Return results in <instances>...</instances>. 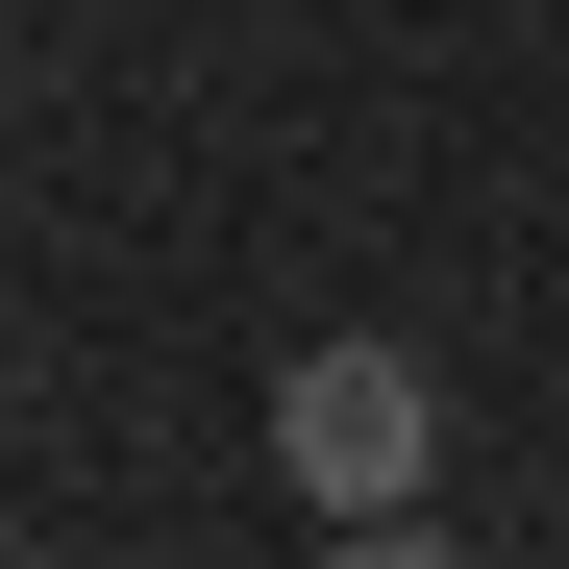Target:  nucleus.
<instances>
[{"label": "nucleus", "instance_id": "f257e3e1", "mask_svg": "<svg viewBox=\"0 0 569 569\" xmlns=\"http://www.w3.org/2000/svg\"><path fill=\"white\" fill-rule=\"evenodd\" d=\"M272 470H298L322 520H421V470H446V371H421V347H298V371H272Z\"/></svg>", "mask_w": 569, "mask_h": 569}, {"label": "nucleus", "instance_id": "f03ea898", "mask_svg": "<svg viewBox=\"0 0 569 569\" xmlns=\"http://www.w3.org/2000/svg\"><path fill=\"white\" fill-rule=\"evenodd\" d=\"M322 569H470V545H421V520H347V545H322Z\"/></svg>", "mask_w": 569, "mask_h": 569}]
</instances>
